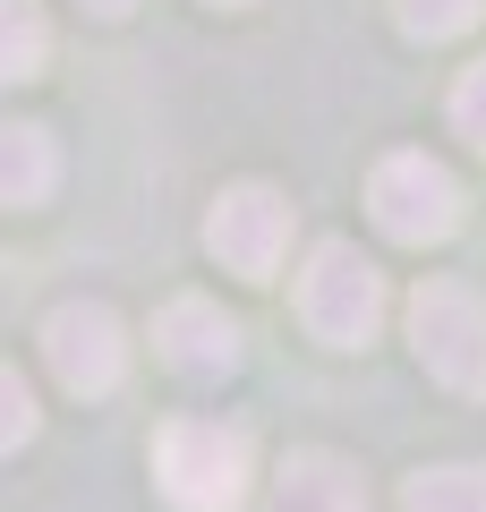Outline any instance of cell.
<instances>
[{
	"label": "cell",
	"mask_w": 486,
	"mask_h": 512,
	"mask_svg": "<svg viewBox=\"0 0 486 512\" xmlns=\"http://www.w3.org/2000/svg\"><path fill=\"white\" fill-rule=\"evenodd\" d=\"M43 359H52V376L69 384L77 402H94V393H111L128 376V333L103 299H60L43 316Z\"/></svg>",
	"instance_id": "6"
},
{
	"label": "cell",
	"mask_w": 486,
	"mask_h": 512,
	"mask_svg": "<svg viewBox=\"0 0 486 512\" xmlns=\"http://www.w3.org/2000/svg\"><path fill=\"white\" fill-rule=\"evenodd\" d=\"M299 325L316 333L324 350L376 342V325H384V274L350 248V239H324V248L307 256V274H299Z\"/></svg>",
	"instance_id": "2"
},
{
	"label": "cell",
	"mask_w": 486,
	"mask_h": 512,
	"mask_svg": "<svg viewBox=\"0 0 486 512\" xmlns=\"http://www.w3.org/2000/svg\"><path fill=\"white\" fill-rule=\"evenodd\" d=\"M52 180H60L52 137H43L35 120H18V128H9V146H0V197H9V205H43Z\"/></svg>",
	"instance_id": "9"
},
{
	"label": "cell",
	"mask_w": 486,
	"mask_h": 512,
	"mask_svg": "<svg viewBox=\"0 0 486 512\" xmlns=\"http://www.w3.org/2000/svg\"><path fill=\"white\" fill-rule=\"evenodd\" d=\"M265 512H367V487L342 453H290Z\"/></svg>",
	"instance_id": "8"
},
{
	"label": "cell",
	"mask_w": 486,
	"mask_h": 512,
	"mask_svg": "<svg viewBox=\"0 0 486 512\" xmlns=\"http://www.w3.org/2000/svg\"><path fill=\"white\" fill-rule=\"evenodd\" d=\"M367 205H376V231L401 248H435V239L461 231V180L427 154H384L376 180H367Z\"/></svg>",
	"instance_id": "4"
},
{
	"label": "cell",
	"mask_w": 486,
	"mask_h": 512,
	"mask_svg": "<svg viewBox=\"0 0 486 512\" xmlns=\"http://www.w3.org/2000/svg\"><path fill=\"white\" fill-rule=\"evenodd\" d=\"M205 248H214L239 282H273L282 256H290V197H273L265 180L222 188L214 214H205Z\"/></svg>",
	"instance_id": "5"
},
{
	"label": "cell",
	"mask_w": 486,
	"mask_h": 512,
	"mask_svg": "<svg viewBox=\"0 0 486 512\" xmlns=\"http://www.w3.org/2000/svg\"><path fill=\"white\" fill-rule=\"evenodd\" d=\"M410 342L418 367L469 402H486V299L461 291V282H418L410 299Z\"/></svg>",
	"instance_id": "3"
},
{
	"label": "cell",
	"mask_w": 486,
	"mask_h": 512,
	"mask_svg": "<svg viewBox=\"0 0 486 512\" xmlns=\"http://www.w3.org/2000/svg\"><path fill=\"white\" fill-rule=\"evenodd\" d=\"M94 18H128V9H137V0H86Z\"/></svg>",
	"instance_id": "15"
},
{
	"label": "cell",
	"mask_w": 486,
	"mask_h": 512,
	"mask_svg": "<svg viewBox=\"0 0 486 512\" xmlns=\"http://www.w3.org/2000/svg\"><path fill=\"white\" fill-rule=\"evenodd\" d=\"M478 9L486 0H401V26H410L418 43H452V35L478 26Z\"/></svg>",
	"instance_id": "12"
},
{
	"label": "cell",
	"mask_w": 486,
	"mask_h": 512,
	"mask_svg": "<svg viewBox=\"0 0 486 512\" xmlns=\"http://www.w3.org/2000/svg\"><path fill=\"white\" fill-rule=\"evenodd\" d=\"M0 410H9V427H0V444H9V453H18V444H35V393H26L18 367L0 376Z\"/></svg>",
	"instance_id": "14"
},
{
	"label": "cell",
	"mask_w": 486,
	"mask_h": 512,
	"mask_svg": "<svg viewBox=\"0 0 486 512\" xmlns=\"http://www.w3.org/2000/svg\"><path fill=\"white\" fill-rule=\"evenodd\" d=\"M43 60H52V26H43V9H35V0H9V9H0V69H9V86L43 77Z\"/></svg>",
	"instance_id": "11"
},
{
	"label": "cell",
	"mask_w": 486,
	"mask_h": 512,
	"mask_svg": "<svg viewBox=\"0 0 486 512\" xmlns=\"http://www.w3.org/2000/svg\"><path fill=\"white\" fill-rule=\"evenodd\" d=\"M154 478L171 512H239L248 504V436L222 419H171L154 436Z\"/></svg>",
	"instance_id": "1"
},
{
	"label": "cell",
	"mask_w": 486,
	"mask_h": 512,
	"mask_svg": "<svg viewBox=\"0 0 486 512\" xmlns=\"http://www.w3.org/2000/svg\"><path fill=\"white\" fill-rule=\"evenodd\" d=\"M222 9H239V0H222Z\"/></svg>",
	"instance_id": "16"
},
{
	"label": "cell",
	"mask_w": 486,
	"mask_h": 512,
	"mask_svg": "<svg viewBox=\"0 0 486 512\" xmlns=\"http://www.w3.org/2000/svg\"><path fill=\"white\" fill-rule=\"evenodd\" d=\"M410 512H486V461H444V470H418L401 487Z\"/></svg>",
	"instance_id": "10"
},
{
	"label": "cell",
	"mask_w": 486,
	"mask_h": 512,
	"mask_svg": "<svg viewBox=\"0 0 486 512\" xmlns=\"http://www.w3.org/2000/svg\"><path fill=\"white\" fill-rule=\"evenodd\" d=\"M154 342H162V359L180 367V376H231L239 367V325L214 308V299H197V291H180L171 308H162Z\"/></svg>",
	"instance_id": "7"
},
{
	"label": "cell",
	"mask_w": 486,
	"mask_h": 512,
	"mask_svg": "<svg viewBox=\"0 0 486 512\" xmlns=\"http://www.w3.org/2000/svg\"><path fill=\"white\" fill-rule=\"evenodd\" d=\"M452 137L486 154V60H478V69H461V86H452Z\"/></svg>",
	"instance_id": "13"
}]
</instances>
